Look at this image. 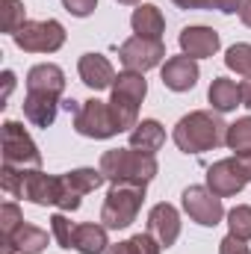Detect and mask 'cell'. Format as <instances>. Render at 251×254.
I'll return each instance as SVG.
<instances>
[{
  "label": "cell",
  "instance_id": "obj_1",
  "mask_svg": "<svg viewBox=\"0 0 251 254\" xmlns=\"http://www.w3.org/2000/svg\"><path fill=\"white\" fill-rule=\"evenodd\" d=\"M225 136H228V125L222 122L219 113H210V110H192L172 130V139L184 154L213 151L225 145Z\"/></svg>",
  "mask_w": 251,
  "mask_h": 254
},
{
  "label": "cell",
  "instance_id": "obj_2",
  "mask_svg": "<svg viewBox=\"0 0 251 254\" xmlns=\"http://www.w3.org/2000/svg\"><path fill=\"white\" fill-rule=\"evenodd\" d=\"M110 184L116 181H133V184H151L160 172L157 157L136 151V148H113L101 154V166H98Z\"/></svg>",
  "mask_w": 251,
  "mask_h": 254
},
{
  "label": "cell",
  "instance_id": "obj_3",
  "mask_svg": "<svg viewBox=\"0 0 251 254\" xmlns=\"http://www.w3.org/2000/svg\"><path fill=\"white\" fill-rule=\"evenodd\" d=\"M148 184H133V181H116L110 184V192L101 207V222L110 231H125L136 222L142 204H145Z\"/></svg>",
  "mask_w": 251,
  "mask_h": 254
},
{
  "label": "cell",
  "instance_id": "obj_4",
  "mask_svg": "<svg viewBox=\"0 0 251 254\" xmlns=\"http://www.w3.org/2000/svg\"><path fill=\"white\" fill-rule=\"evenodd\" d=\"M113 95H110V107H113V116H116V122L122 127V133L125 130H133V127L139 125V107H142V101H145V95H148V80H145V74H139V71H122L119 77H116V83H113V89H110Z\"/></svg>",
  "mask_w": 251,
  "mask_h": 254
},
{
  "label": "cell",
  "instance_id": "obj_5",
  "mask_svg": "<svg viewBox=\"0 0 251 254\" xmlns=\"http://www.w3.org/2000/svg\"><path fill=\"white\" fill-rule=\"evenodd\" d=\"M12 42L24 54H57L65 45V27L60 21H54V18H48V21H27L12 36Z\"/></svg>",
  "mask_w": 251,
  "mask_h": 254
},
{
  "label": "cell",
  "instance_id": "obj_6",
  "mask_svg": "<svg viewBox=\"0 0 251 254\" xmlns=\"http://www.w3.org/2000/svg\"><path fill=\"white\" fill-rule=\"evenodd\" d=\"M3 166L42 169V154H39L33 136L18 122H3Z\"/></svg>",
  "mask_w": 251,
  "mask_h": 254
},
{
  "label": "cell",
  "instance_id": "obj_7",
  "mask_svg": "<svg viewBox=\"0 0 251 254\" xmlns=\"http://www.w3.org/2000/svg\"><path fill=\"white\" fill-rule=\"evenodd\" d=\"M74 130L86 139H110L122 133L110 101H98V98H89L80 104V113L74 116Z\"/></svg>",
  "mask_w": 251,
  "mask_h": 254
},
{
  "label": "cell",
  "instance_id": "obj_8",
  "mask_svg": "<svg viewBox=\"0 0 251 254\" xmlns=\"http://www.w3.org/2000/svg\"><path fill=\"white\" fill-rule=\"evenodd\" d=\"M119 60L127 71H151L166 63V45L160 39H142V36H130L125 45L119 48Z\"/></svg>",
  "mask_w": 251,
  "mask_h": 254
},
{
  "label": "cell",
  "instance_id": "obj_9",
  "mask_svg": "<svg viewBox=\"0 0 251 254\" xmlns=\"http://www.w3.org/2000/svg\"><path fill=\"white\" fill-rule=\"evenodd\" d=\"M181 201H184V213L195 225H201V228H216L228 216L222 198L213 195L207 187H187L184 195H181Z\"/></svg>",
  "mask_w": 251,
  "mask_h": 254
},
{
  "label": "cell",
  "instance_id": "obj_10",
  "mask_svg": "<svg viewBox=\"0 0 251 254\" xmlns=\"http://www.w3.org/2000/svg\"><path fill=\"white\" fill-rule=\"evenodd\" d=\"M246 175L240 172V166H237V157H228V160H219V163H213L210 169H207V190L213 192V195H219V198H231V195H240V192L246 190Z\"/></svg>",
  "mask_w": 251,
  "mask_h": 254
},
{
  "label": "cell",
  "instance_id": "obj_11",
  "mask_svg": "<svg viewBox=\"0 0 251 254\" xmlns=\"http://www.w3.org/2000/svg\"><path fill=\"white\" fill-rule=\"evenodd\" d=\"M178 45H181V51H184L187 57H192V60H210V57L219 54L222 36H219L213 27L192 24V27H184V30H181Z\"/></svg>",
  "mask_w": 251,
  "mask_h": 254
},
{
  "label": "cell",
  "instance_id": "obj_12",
  "mask_svg": "<svg viewBox=\"0 0 251 254\" xmlns=\"http://www.w3.org/2000/svg\"><path fill=\"white\" fill-rule=\"evenodd\" d=\"M198 77H201L198 60H192L187 54L169 57L166 63L160 65V80H163V86L172 89V92H189V89H195Z\"/></svg>",
  "mask_w": 251,
  "mask_h": 254
},
{
  "label": "cell",
  "instance_id": "obj_13",
  "mask_svg": "<svg viewBox=\"0 0 251 254\" xmlns=\"http://www.w3.org/2000/svg\"><path fill=\"white\" fill-rule=\"evenodd\" d=\"M148 231L160 240L163 249H172L178 243V237H181V213H178V207H172L166 201L154 204L151 213H148Z\"/></svg>",
  "mask_w": 251,
  "mask_h": 254
},
{
  "label": "cell",
  "instance_id": "obj_14",
  "mask_svg": "<svg viewBox=\"0 0 251 254\" xmlns=\"http://www.w3.org/2000/svg\"><path fill=\"white\" fill-rule=\"evenodd\" d=\"M77 74H80V80L89 86V89H95V92H104V89H113V83H116V68L113 63L104 57V54H83L80 57V63H77Z\"/></svg>",
  "mask_w": 251,
  "mask_h": 254
},
{
  "label": "cell",
  "instance_id": "obj_15",
  "mask_svg": "<svg viewBox=\"0 0 251 254\" xmlns=\"http://www.w3.org/2000/svg\"><path fill=\"white\" fill-rule=\"evenodd\" d=\"M27 92H42L63 98L65 92V71L54 63H39L27 71Z\"/></svg>",
  "mask_w": 251,
  "mask_h": 254
},
{
  "label": "cell",
  "instance_id": "obj_16",
  "mask_svg": "<svg viewBox=\"0 0 251 254\" xmlns=\"http://www.w3.org/2000/svg\"><path fill=\"white\" fill-rule=\"evenodd\" d=\"M60 98L54 95H42V92H27L24 95V119L33 127H51L57 122L60 113Z\"/></svg>",
  "mask_w": 251,
  "mask_h": 254
},
{
  "label": "cell",
  "instance_id": "obj_17",
  "mask_svg": "<svg viewBox=\"0 0 251 254\" xmlns=\"http://www.w3.org/2000/svg\"><path fill=\"white\" fill-rule=\"evenodd\" d=\"M130 27L136 36L142 39H160L163 42V33H166V18L160 12L157 3H139L130 15Z\"/></svg>",
  "mask_w": 251,
  "mask_h": 254
},
{
  "label": "cell",
  "instance_id": "obj_18",
  "mask_svg": "<svg viewBox=\"0 0 251 254\" xmlns=\"http://www.w3.org/2000/svg\"><path fill=\"white\" fill-rule=\"evenodd\" d=\"M207 101L213 107V113H234L237 107H243V92H240V83L237 80H228V77H216L207 89Z\"/></svg>",
  "mask_w": 251,
  "mask_h": 254
},
{
  "label": "cell",
  "instance_id": "obj_19",
  "mask_svg": "<svg viewBox=\"0 0 251 254\" xmlns=\"http://www.w3.org/2000/svg\"><path fill=\"white\" fill-rule=\"evenodd\" d=\"M48 240H51L48 231H42V228L24 222L12 237L3 240V249H9V252H15V254H42L45 246H48Z\"/></svg>",
  "mask_w": 251,
  "mask_h": 254
},
{
  "label": "cell",
  "instance_id": "obj_20",
  "mask_svg": "<svg viewBox=\"0 0 251 254\" xmlns=\"http://www.w3.org/2000/svg\"><path fill=\"white\" fill-rule=\"evenodd\" d=\"M166 145V127L157 119H142L139 125L130 130V148L145 151V154H157Z\"/></svg>",
  "mask_w": 251,
  "mask_h": 254
},
{
  "label": "cell",
  "instance_id": "obj_21",
  "mask_svg": "<svg viewBox=\"0 0 251 254\" xmlns=\"http://www.w3.org/2000/svg\"><path fill=\"white\" fill-rule=\"evenodd\" d=\"M107 225H98V222H83L77 225V234H74V252L80 254H107L110 249V237H107Z\"/></svg>",
  "mask_w": 251,
  "mask_h": 254
},
{
  "label": "cell",
  "instance_id": "obj_22",
  "mask_svg": "<svg viewBox=\"0 0 251 254\" xmlns=\"http://www.w3.org/2000/svg\"><path fill=\"white\" fill-rule=\"evenodd\" d=\"M225 145H228L234 154H249L251 151V116H243V119H237L234 125H228Z\"/></svg>",
  "mask_w": 251,
  "mask_h": 254
},
{
  "label": "cell",
  "instance_id": "obj_23",
  "mask_svg": "<svg viewBox=\"0 0 251 254\" xmlns=\"http://www.w3.org/2000/svg\"><path fill=\"white\" fill-rule=\"evenodd\" d=\"M65 178H68V184L80 195H89V192L101 190L104 181H107V175L101 169H74V172H65Z\"/></svg>",
  "mask_w": 251,
  "mask_h": 254
},
{
  "label": "cell",
  "instance_id": "obj_24",
  "mask_svg": "<svg viewBox=\"0 0 251 254\" xmlns=\"http://www.w3.org/2000/svg\"><path fill=\"white\" fill-rule=\"evenodd\" d=\"M225 65H228L234 74H240V77H251V45L249 42L231 45L228 54H225Z\"/></svg>",
  "mask_w": 251,
  "mask_h": 254
},
{
  "label": "cell",
  "instance_id": "obj_25",
  "mask_svg": "<svg viewBox=\"0 0 251 254\" xmlns=\"http://www.w3.org/2000/svg\"><path fill=\"white\" fill-rule=\"evenodd\" d=\"M228 228L234 237L240 240H251V207L249 204H237L234 210H228Z\"/></svg>",
  "mask_w": 251,
  "mask_h": 254
},
{
  "label": "cell",
  "instance_id": "obj_26",
  "mask_svg": "<svg viewBox=\"0 0 251 254\" xmlns=\"http://www.w3.org/2000/svg\"><path fill=\"white\" fill-rule=\"evenodd\" d=\"M0 9H3V33L15 36V33L27 24L24 3H21V0H0Z\"/></svg>",
  "mask_w": 251,
  "mask_h": 254
},
{
  "label": "cell",
  "instance_id": "obj_27",
  "mask_svg": "<svg viewBox=\"0 0 251 254\" xmlns=\"http://www.w3.org/2000/svg\"><path fill=\"white\" fill-rule=\"evenodd\" d=\"M51 234H54V240H57L63 249H74V234H77V225H74L65 213H57V216H51Z\"/></svg>",
  "mask_w": 251,
  "mask_h": 254
},
{
  "label": "cell",
  "instance_id": "obj_28",
  "mask_svg": "<svg viewBox=\"0 0 251 254\" xmlns=\"http://www.w3.org/2000/svg\"><path fill=\"white\" fill-rule=\"evenodd\" d=\"M21 225H24V213H21V207H18L15 201H6V204L0 207V234H3V240L12 237Z\"/></svg>",
  "mask_w": 251,
  "mask_h": 254
},
{
  "label": "cell",
  "instance_id": "obj_29",
  "mask_svg": "<svg viewBox=\"0 0 251 254\" xmlns=\"http://www.w3.org/2000/svg\"><path fill=\"white\" fill-rule=\"evenodd\" d=\"M130 243H133V252H136V254H163L160 240H157L151 231H145V234H133V237H130Z\"/></svg>",
  "mask_w": 251,
  "mask_h": 254
},
{
  "label": "cell",
  "instance_id": "obj_30",
  "mask_svg": "<svg viewBox=\"0 0 251 254\" xmlns=\"http://www.w3.org/2000/svg\"><path fill=\"white\" fill-rule=\"evenodd\" d=\"M65 12H71L74 18H89L98 9V0H63Z\"/></svg>",
  "mask_w": 251,
  "mask_h": 254
},
{
  "label": "cell",
  "instance_id": "obj_31",
  "mask_svg": "<svg viewBox=\"0 0 251 254\" xmlns=\"http://www.w3.org/2000/svg\"><path fill=\"white\" fill-rule=\"evenodd\" d=\"M219 254H251V249H249L246 240L228 234V237H222V243H219Z\"/></svg>",
  "mask_w": 251,
  "mask_h": 254
},
{
  "label": "cell",
  "instance_id": "obj_32",
  "mask_svg": "<svg viewBox=\"0 0 251 254\" xmlns=\"http://www.w3.org/2000/svg\"><path fill=\"white\" fill-rule=\"evenodd\" d=\"M207 9H219L225 15H234L240 9V0H207Z\"/></svg>",
  "mask_w": 251,
  "mask_h": 254
},
{
  "label": "cell",
  "instance_id": "obj_33",
  "mask_svg": "<svg viewBox=\"0 0 251 254\" xmlns=\"http://www.w3.org/2000/svg\"><path fill=\"white\" fill-rule=\"evenodd\" d=\"M237 157V166H240V172L246 175V181H251V151L249 154H234Z\"/></svg>",
  "mask_w": 251,
  "mask_h": 254
},
{
  "label": "cell",
  "instance_id": "obj_34",
  "mask_svg": "<svg viewBox=\"0 0 251 254\" xmlns=\"http://www.w3.org/2000/svg\"><path fill=\"white\" fill-rule=\"evenodd\" d=\"M12 89H15V74H12V71L6 68V71H3V104L9 101V95H12Z\"/></svg>",
  "mask_w": 251,
  "mask_h": 254
},
{
  "label": "cell",
  "instance_id": "obj_35",
  "mask_svg": "<svg viewBox=\"0 0 251 254\" xmlns=\"http://www.w3.org/2000/svg\"><path fill=\"white\" fill-rule=\"evenodd\" d=\"M107 254H136V252H133V243L125 240V243H110Z\"/></svg>",
  "mask_w": 251,
  "mask_h": 254
},
{
  "label": "cell",
  "instance_id": "obj_36",
  "mask_svg": "<svg viewBox=\"0 0 251 254\" xmlns=\"http://www.w3.org/2000/svg\"><path fill=\"white\" fill-rule=\"evenodd\" d=\"M237 15H240V21L251 27V0H240V9H237Z\"/></svg>",
  "mask_w": 251,
  "mask_h": 254
},
{
  "label": "cell",
  "instance_id": "obj_37",
  "mask_svg": "<svg viewBox=\"0 0 251 254\" xmlns=\"http://www.w3.org/2000/svg\"><path fill=\"white\" fill-rule=\"evenodd\" d=\"M240 92H243V107L251 110V77H246V80L240 83Z\"/></svg>",
  "mask_w": 251,
  "mask_h": 254
},
{
  "label": "cell",
  "instance_id": "obj_38",
  "mask_svg": "<svg viewBox=\"0 0 251 254\" xmlns=\"http://www.w3.org/2000/svg\"><path fill=\"white\" fill-rule=\"evenodd\" d=\"M181 9H207V0H175Z\"/></svg>",
  "mask_w": 251,
  "mask_h": 254
},
{
  "label": "cell",
  "instance_id": "obj_39",
  "mask_svg": "<svg viewBox=\"0 0 251 254\" xmlns=\"http://www.w3.org/2000/svg\"><path fill=\"white\" fill-rule=\"evenodd\" d=\"M116 3H122V6H139L142 0H116Z\"/></svg>",
  "mask_w": 251,
  "mask_h": 254
},
{
  "label": "cell",
  "instance_id": "obj_40",
  "mask_svg": "<svg viewBox=\"0 0 251 254\" xmlns=\"http://www.w3.org/2000/svg\"><path fill=\"white\" fill-rule=\"evenodd\" d=\"M3 254H15V252H9V249H3Z\"/></svg>",
  "mask_w": 251,
  "mask_h": 254
}]
</instances>
